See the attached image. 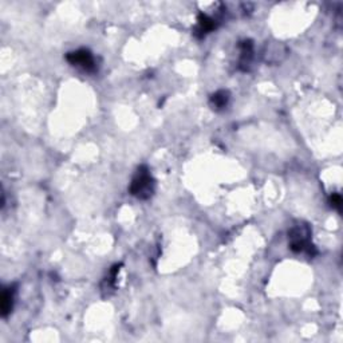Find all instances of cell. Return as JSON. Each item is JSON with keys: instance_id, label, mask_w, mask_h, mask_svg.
<instances>
[{"instance_id": "6", "label": "cell", "mask_w": 343, "mask_h": 343, "mask_svg": "<svg viewBox=\"0 0 343 343\" xmlns=\"http://www.w3.org/2000/svg\"><path fill=\"white\" fill-rule=\"evenodd\" d=\"M198 26H197V30L196 31L200 32V35L204 36L205 34H208V32L213 31V30L216 29V20L213 18H211V16H208V15L205 14H200L198 15ZM196 32V34H197Z\"/></svg>"}, {"instance_id": "5", "label": "cell", "mask_w": 343, "mask_h": 343, "mask_svg": "<svg viewBox=\"0 0 343 343\" xmlns=\"http://www.w3.org/2000/svg\"><path fill=\"white\" fill-rule=\"evenodd\" d=\"M228 102H230V93L226 92V90L216 92L215 94L211 96V99H209L211 106L215 110H223L224 107H226Z\"/></svg>"}, {"instance_id": "4", "label": "cell", "mask_w": 343, "mask_h": 343, "mask_svg": "<svg viewBox=\"0 0 343 343\" xmlns=\"http://www.w3.org/2000/svg\"><path fill=\"white\" fill-rule=\"evenodd\" d=\"M14 299H15V290L12 287L4 288L0 298V308H2V316L6 318L7 315L11 314L14 308Z\"/></svg>"}, {"instance_id": "7", "label": "cell", "mask_w": 343, "mask_h": 343, "mask_svg": "<svg viewBox=\"0 0 343 343\" xmlns=\"http://www.w3.org/2000/svg\"><path fill=\"white\" fill-rule=\"evenodd\" d=\"M252 54H254V46L251 40H245L240 44V66L243 70H247V66L251 63Z\"/></svg>"}, {"instance_id": "8", "label": "cell", "mask_w": 343, "mask_h": 343, "mask_svg": "<svg viewBox=\"0 0 343 343\" xmlns=\"http://www.w3.org/2000/svg\"><path fill=\"white\" fill-rule=\"evenodd\" d=\"M330 202H331V207L335 208L338 212H340V207H342V197H340L339 193H333L331 197H330Z\"/></svg>"}, {"instance_id": "3", "label": "cell", "mask_w": 343, "mask_h": 343, "mask_svg": "<svg viewBox=\"0 0 343 343\" xmlns=\"http://www.w3.org/2000/svg\"><path fill=\"white\" fill-rule=\"evenodd\" d=\"M66 59L70 64L75 66V67H79L82 70L87 71V73H93L96 71V59L93 57V54L86 49L81 50H75V51H71L66 55Z\"/></svg>"}, {"instance_id": "2", "label": "cell", "mask_w": 343, "mask_h": 343, "mask_svg": "<svg viewBox=\"0 0 343 343\" xmlns=\"http://www.w3.org/2000/svg\"><path fill=\"white\" fill-rule=\"evenodd\" d=\"M290 248L296 254H307L314 256V245L311 244V228L307 224H298L288 232Z\"/></svg>"}, {"instance_id": "1", "label": "cell", "mask_w": 343, "mask_h": 343, "mask_svg": "<svg viewBox=\"0 0 343 343\" xmlns=\"http://www.w3.org/2000/svg\"><path fill=\"white\" fill-rule=\"evenodd\" d=\"M154 191H156V181L149 168L142 165L135 172L129 187V192L138 200H148L154 195Z\"/></svg>"}]
</instances>
